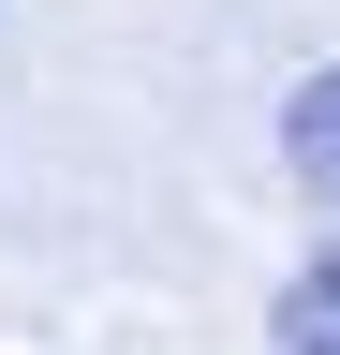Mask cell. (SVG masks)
<instances>
[{
	"label": "cell",
	"mask_w": 340,
	"mask_h": 355,
	"mask_svg": "<svg viewBox=\"0 0 340 355\" xmlns=\"http://www.w3.org/2000/svg\"><path fill=\"white\" fill-rule=\"evenodd\" d=\"M281 163H296V178H311V193L340 207V60H325V74L281 104Z\"/></svg>",
	"instance_id": "6da1fadb"
},
{
	"label": "cell",
	"mask_w": 340,
	"mask_h": 355,
	"mask_svg": "<svg viewBox=\"0 0 340 355\" xmlns=\"http://www.w3.org/2000/svg\"><path fill=\"white\" fill-rule=\"evenodd\" d=\"M281 355H340V252H311V266H296V282H281V326H267Z\"/></svg>",
	"instance_id": "7a4b0ae2"
}]
</instances>
